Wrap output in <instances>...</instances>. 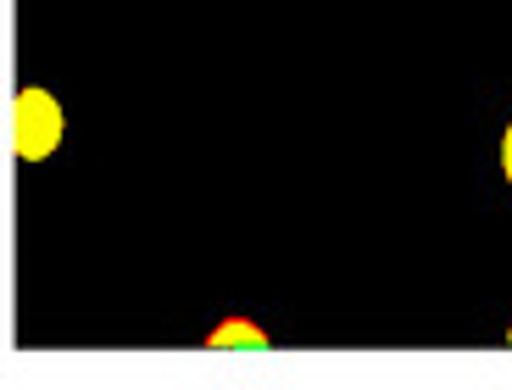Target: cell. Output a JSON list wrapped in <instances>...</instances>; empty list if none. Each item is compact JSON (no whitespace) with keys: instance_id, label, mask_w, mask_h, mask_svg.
<instances>
[{"instance_id":"1","label":"cell","mask_w":512,"mask_h":390,"mask_svg":"<svg viewBox=\"0 0 512 390\" xmlns=\"http://www.w3.org/2000/svg\"><path fill=\"white\" fill-rule=\"evenodd\" d=\"M12 140H17V156H28V162L51 156L56 140H62V106H56L45 90H23V95H17Z\"/></svg>"},{"instance_id":"2","label":"cell","mask_w":512,"mask_h":390,"mask_svg":"<svg viewBox=\"0 0 512 390\" xmlns=\"http://www.w3.org/2000/svg\"><path fill=\"white\" fill-rule=\"evenodd\" d=\"M212 346H262V335H256V329H245V324H229V329H218V335H212Z\"/></svg>"},{"instance_id":"3","label":"cell","mask_w":512,"mask_h":390,"mask_svg":"<svg viewBox=\"0 0 512 390\" xmlns=\"http://www.w3.org/2000/svg\"><path fill=\"white\" fill-rule=\"evenodd\" d=\"M501 168H507V184H512V123H507V140H501Z\"/></svg>"}]
</instances>
